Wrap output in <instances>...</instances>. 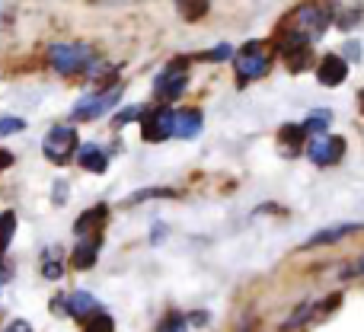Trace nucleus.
Listing matches in <instances>:
<instances>
[{
	"instance_id": "obj_1",
	"label": "nucleus",
	"mask_w": 364,
	"mask_h": 332,
	"mask_svg": "<svg viewBox=\"0 0 364 332\" xmlns=\"http://www.w3.org/2000/svg\"><path fill=\"white\" fill-rule=\"evenodd\" d=\"M329 23H333V16H329L326 6L316 4V0H310V4L297 6L294 13H288L282 32H294V36L307 38V42H316V38H323V32L329 29Z\"/></svg>"
},
{
	"instance_id": "obj_2",
	"label": "nucleus",
	"mask_w": 364,
	"mask_h": 332,
	"mask_svg": "<svg viewBox=\"0 0 364 332\" xmlns=\"http://www.w3.org/2000/svg\"><path fill=\"white\" fill-rule=\"evenodd\" d=\"M272 68V51L265 42H246L237 55V83L246 87V83L265 77Z\"/></svg>"
},
{
	"instance_id": "obj_3",
	"label": "nucleus",
	"mask_w": 364,
	"mask_h": 332,
	"mask_svg": "<svg viewBox=\"0 0 364 332\" xmlns=\"http://www.w3.org/2000/svg\"><path fill=\"white\" fill-rule=\"evenodd\" d=\"M48 61L58 74H77V70L90 68V61H93V48H90V45H51Z\"/></svg>"
},
{
	"instance_id": "obj_4",
	"label": "nucleus",
	"mask_w": 364,
	"mask_h": 332,
	"mask_svg": "<svg viewBox=\"0 0 364 332\" xmlns=\"http://www.w3.org/2000/svg\"><path fill=\"white\" fill-rule=\"evenodd\" d=\"M42 151L51 164H68L77 151V132L70 125H55L42 141Z\"/></svg>"
},
{
	"instance_id": "obj_5",
	"label": "nucleus",
	"mask_w": 364,
	"mask_h": 332,
	"mask_svg": "<svg viewBox=\"0 0 364 332\" xmlns=\"http://www.w3.org/2000/svg\"><path fill=\"white\" fill-rule=\"evenodd\" d=\"M119 96H122L119 87H109V90H102V93H90L77 102L70 115H74L77 122H93V119H100V115H106L109 109L119 102Z\"/></svg>"
},
{
	"instance_id": "obj_6",
	"label": "nucleus",
	"mask_w": 364,
	"mask_h": 332,
	"mask_svg": "<svg viewBox=\"0 0 364 332\" xmlns=\"http://www.w3.org/2000/svg\"><path fill=\"white\" fill-rule=\"evenodd\" d=\"M186 83H188L186 64H182V61H173L170 68H164V70L157 74V80H154V96H157V100H164V102L179 100L182 90H186Z\"/></svg>"
},
{
	"instance_id": "obj_7",
	"label": "nucleus",
	"mask_w": 364,
	"mask_h": 332,
	"mask_svg": "<svg viewBox=\"0 0 364 332\" xmlns=\"http://www.w3.org/2000/svg\"><path fill=\"white\" fill-rule=\"evenodd\" d=\"M307 38L294 36V32H282V58L284 64H288L291 74H301V70H307L310 64H314V51H310Z\"/></svg>"
},
{
	"instance_id": "obj_8",
	"label": "nucleus",
	"mask_w": 364,
	"mask_h": 332,
	"mask_svg": "<svg viewBox=\"0 0 364 332\" xmlns=\"http://www.w3.org/2000/svg\"><path fill=\"white\" fill-rule=\"evenodd\" d=\"M307 157L316 166H336L346 157V141L342 138H329V134H314V141L307 144Z\"/></svg>"
},
{
	"instance_id": "obj_9",
	"label": "nucleus",
	"mask_w": 364,
	"mask_h": 332,
	"mask_svg": "<svg viewBox=\"0 0 364 332\" xmlns=\"http://www.w3.org/2000/svg\"><path fill=\"white\" fill-rule=\"evenodd\" d=\"M173 122H176V112L166 106L154 109V112L144 115V122H141V134H144V141H151V144H160V141L173 138Z\"/></svg>"
},
{
	"instance_id": "obj_10",
	"label": "nucleus",
	"mask_w": 364,
	"mask_h": 332,
	"mask_svg": "<svg viewBox=\"0 0 364 332\" xmlns=\"http://www.w3.org/2000/svg\"><path fill=\"white\" fill-rule=\"evenodd\" d=\"M364 224H333V227H323V230L310 233L307 240H304L301 250H316V246H329V243H339V240L346 237H355V233H361Z\"/></svg>"
},
{
	"instance_id": "obj_11",
	"label": "nucleus",
	"mask_w": 364,
	"mask_h": 332,
	"mask_svg": "<svg viewBox=\"0 0 364 332\" xmlns=\"http://www.w3.org/2000/svg\"><path fill=\"white\" fill-rule=\"evenodd\" d=\"M348 77V61L342 55H326L320 64H316V80L323 87H339Z\"/></svg>"
},
{
	"instance_id": "obj_12",
	"label": "nucleus",
	"mask_w": 364,
	"mask_h": 332,
	"mask_svg": "<svg viewBox=\"0 0 364 332\" xmlns=\"http://www.w3.org/2000/svg\"><path fill=\"white\" fill-rule=\"evenodd\" d=\"M201 125H205V119H201L198 109H182V112H176V122H173V138H195L201 132Z\"/></svg>"
},
{
	"instance_id": "obj_13",
	"label": "nucleus",
	"mask_w": 364,
	"mask_h": 332,
	"mask_svg": "<svg viewBox=\"0 0 364 332\" xmlns=\"http://www.w3.org/2000/svg\"><path fill=\"white\" fill-rule=\"evenodd\" d=\"M100 310V304H96L93 294H87V291H74V294H68V314L77 316V320H87L90 314H96Z\"/></svg>"
},
{
	"instance_id": "obj_14",
	"label": "nucleus",
	"mask_w": 364,
	"mask_h": 332,
	"mask_svg": "<svg viewBox=\"0 0 364 332\" xmlns=\"http://www.w3.org/2000/svg\"><path fill=\"white\" fill-rule=\"evenodd\" d=\"M96 256H100V237L77 243V246H74V256H70V262H74V269H93Z\"/></svg>"
},
{
	"instance_id": "obj_15",
	"label": "nucleus",
	"mask_w": 364,
	"mask_h": 332,
	"mask_svg": "<svg viewBox=\"0 0 364 332\" xmlns=\"http://www.w3.org/2000/svg\"><path fill=\"white\" fill-rule=\"evenodd\" d=\"M77 160H80V166H83V169H90V173H106V166H109V157H106V154H102L96 144L80 147Z\"/></svg>"
},
{
	"instance_id": "obj_16",
	"label": "nucleus",
	"mask_w": 364,
	"mask_h": 332,
	"mask_svg": "<svg viewBox=\"0 0 364 332\" xmlns=\"http://www.w3.org/2000/svg\"><path fill=\"white\" fill-rule=\"evenodd\" d=\"M304 125H284L282 132H278V144L284 147V151L291 154V157H294L297 151H301V144H304Z\"/></svg>"
},
{
	"instance_id": "obj_17",
	"label": "nucleus",
	"mask_w": 364,
	"mask_h": 332,
	"mask_svg": "<svg viewBox=\"0 0 364 332\" xmlns=\"http://www.w3.org/2000/svg\"><path fill=\"white\" fill-rule=\"evenodd\" d=\"M329 122H333V112H329V109H316V112L307 115V122H304V132H307V134H326Z\"/></svg>"
},
{
	"instance_id": "obj_18",
	"label": "nucleus",
	"mask_w": 364,
	"mask_h": 332,
	"mask_svg": "<svg viewBox=\"0 0 364 332\" xmlns=\"http://www.w3.org/2000/svg\"><path fill=\"white\" fill-rule=\"evenodd\" d=\"M182 19H188V23H195V19H201L208 13V6H211V0H176Z\"/></svg>"
},
{
	"instance_id": "obj_19",
	"label": "nucleus",
	"mask_w": 364,
	"mask_h": 332,
	"mask_svg": "<svg viewBox=\"0 0 364 332\" xmlns=\"http://www.w3.org/2000/svg\"><path fill=\"white\" fill-rule=\"evenodd\" d=\"M102 218H106V208H102V205L93 208V211H83L80 220H77V233H80V237H83V233H90L93 227L102 224Z\"/></svg>"
},
{
	"instance_id": "obj_20",
	"label": "nucleus",
	"mask_w": 364,
	"mask_h": 332,
	"mask_svg": "<svg viewBox=\"0 0 364 332\" xmlns=\"http://www.w3.org/2000/svg\"><path fill=\"white\" fill-rule=\"evenodd\" d=\"M83 332H115V323H112V316L109 314H90L87 316V323H83Z\"/></svg>"
},
{
	"instance_id": "obj_21",
	"label": "nucleus",
	"mask_w": 364,
	"mask_h": 332,
	"mask_svg": "<svg viewBox=\"0 0 364 332\" xmlns=\"http://www.w3.org/2000/svg\"><path fill=\"white\" fill-rule=\"evenodd\" d=\"M13 230H16V214H13V211H4V214H0V252L10 246Z\"/></svg>"
},
{
	"instance_id": "obj_22",
	"label": "nucleus",
	"mask_w": 364,
	"mask_h": 332,
	"mask_svg": "<svg viewBox=\"0 0 364 332\" xmlns=\"http://www.w3.org/2000/svg\"><path fill=\"white\" fill-rule=\"evenodd\" d=\"M157 332H188V316L170 314V316H166V320L157 326Z\"/></svg>"
},
{
	"instance_id": "obj_23",
	"label": "nucleus",
	"mask_w": 364,
	"mask_h": 332,
	"mask_svg": "<svg viewBox=\"0 0 364 332\" xmlns=\"http://www.w3.org/2000/svg\"><path fill=\"white\" fill-rule=\"evenodd\" d=\"M173 188H144V192H134V198L128 205H138V201H147V198H173Z\"/></svg>"
},
{
	"instance_id": "obj_24",
	"label": "nucleus",
	"mask_w": 364,
	"mask_h": 332,
	"mask_svg": "<svg viewBox=\"0 0 364 332\" xmlns=\"http://www.w3.org/2000/svg\"><path fill=\"white\" fill-rule=\"evenodd\" d=\"M26 122L23 119H0V138H6V134H16L23 132Z\"/></svg>"
},
{
	"instance_id": "obj_25",
	"label": "nucleus",
	"mask_w": 364,
	"mask_h": 332,
	"mask_svg": "<svg viewBox=\"0 0 364 332\" xmlns=\"http://www.w3.org/2000/svg\"><path fill=\"white\" fill-rule=\"evenodd\" d=\"M227 58H230V45H218L214 51H205L201 61H227Z\"/></svg>"
},
{
	"instance_id": "obj_26",
	"label": "nucleus",
	"mask_w": 364,
	"mask_h": 332,
	"mask_svg": "<svg viewBox=\"0 0 364 332\" xmlns=\"http://www.w3.org/2000/svg\"><path fill=\"white\" fill-rule=\"evenodd\" d=\"M138 115H144V109H138V106H132V109H125V112H119V115H115V125H128V122H134V119H138Z\"/></svg>"
},
{
	"instance_id": "obj_27",
	"label": "nucleus",
	"mask_w": 364,
	"mask_h": 332,
	"mask_svg": "<svg viewBox=\"0 0 364 332\" xmlns=\"http://www.w3.org/2000/svg\"><path fill=\"white\" fill-rule=\"evenodd\" d=\"M355 275H364V252H361L358 259H355L352 265H348L346 272H342V278H355Z\"/></svg>"
},
{
	"instance_id": "obj_28",
	"label": "nucleus",
	"mask_w": 364,
	"mask_h": 332,
	"mask_svg": "<svg viewBox=\"0 0 364 332\" xmlns=\"http://www.w3.org/2000/svg\"><path fill=\"white\" fill-rule=\"evenodd\" d=\"M42 275H45V278H51V282H58V278H61L64 272H61V265H58V262H45V265H42Z\"/></svg>"
},
{
	"instance_id": "obj_29",
	"label": "nucleus",
	"mask_w": 364,
	"mask_h": 332,
	"mask_svg": "<svg viewBox=\"0 0 364 332\" xmlns=\"http://www.w3.org/2000/svg\"><path fill=\"white\" fill-rule=\"evenodd\" d=\"M6 332H32V329H29V323L26 320H13L10 326H6Z\"/></svg>"
},
{
	"instance_id": "obj_30",
	"label": "nucleus",
	"mask_w": 364,
	"mask_h": 332,
	"mask_svg": "<svg viewBox=\"0 0 364 332\" xmlns=\"http://www.w3.org/2000/svg\"><path fill=\"white\" fill-rule=\"evenodd\" d=\"M346 51H348V58H358L361 51H358V42H352V45H346Z\"/></svg>"
},
{
	"instance_id": "obj_31",
	"label": "nucleus",
	"mask_w": 364,
	"mask_h": 332,
	"mask_svg": "<svg viewBox=\"0 0 364 332\" xmlns=\"http://www.w3.org/2000/svg\"><path fill=\"white\" fill-rule=\"evenodd\" d=\"M6 16V0H0V19Z\"/></svg>"
},
{
	"instance_id": "obj_32",
	"label": "nucleus",
	"mask_w": 364,
	"mask_h": 332,
	"mask_svg": "<svg viewBox=\"0 0 364 332\" xmlns=\"http://www.w3.org/2000/svg\"><path fill=\"white\" fill-rule=\"evenodd\" d=\"M361 109H364V90H361Z\"/></svg>"
},
{
	"instance_id": "obj_33",
	"label": "nucleus",
	"mask_w": 364,
	"mask_h": 332,
	"mask_svg": "<svg viewBox=\"0 0 364 332\" xmlns=\"http://www.w3.org/2000/svg\"><path fill=\"white\" fill-rule=\"evenodd\" d=\"M115 4H119V0H115Z\"/></svg>"
}]
</instances>
